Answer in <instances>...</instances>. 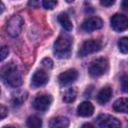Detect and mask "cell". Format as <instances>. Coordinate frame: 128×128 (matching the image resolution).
Returning a JSON list of instances; mask_svg holds the SVG:
<instances>
[{
    "label": "cell",
    "instance_id": "cell-1",
    "mask_svg": "<svg viewBox=\"0 0 128 128\" xmlns=\"http://www.w3.org/2000/svg\"><path fill=\"white\" fill-rule=\"evenodd\" d=\"M0 78L6 85L13 88L21 86L23 82L21 73L19 72L17 66L13 63H9L0 69Z\"/></svg>",
    "mask_w": 128,
    "mask_h": 128
},
{
    "label": "cell",
    "instance_id": "cell-2",
    "mask_svg": "<svg viewBox=\"0 0 128 128\" xmlns=\"http://www.w3.org/2000/svg\"><path fill=\"white\" fill-rule=\"evenodd\" d=\"M72 50V40L68 35H60L54 42V54L59 59L69 58Z\"/></svg>",
    "mask_w": 128,
    "mask_h": 128
},
{
    "label": "cell",
    "instance_id": "cell-3",
    "mask_svg": "<svg viewBox=\"0 0 128 128\" xmlns=\"http://www.w3.org/2000/svg\"><path fill=\"white\" fill-rule=\"evenodd\" d=\"M108 68H109L108 60L105 57H99L91 62L88 72H89L90 76L97 78V77L104 75L108 71Z\"/></svg>",
    "mask_w": 128,
    "mask_h": 128
},
{
    "label": "cell",
    "instance_id": "cell-4",
    "mask_svg": "<svg viewBox=\"0 0 128 128\" xmlns=\"http://www.w3.org/2000/svg\"><path fill=\"white\" fill-rule=\"evenodd\" d=\"M23 24L24 21L22 17L19 15H14L8 20L6 24V31L11 37H16L20 34L23 28Z\"/></svg>",
    "mask_w": 128,
    "mask_h": 128
},
{
    "label": "cell",
    "instance_id": "cell-5",
    "mask_svg": "<svg viewBox=\"0 0 128 128\" xmlns=\"http://www.w3.org/2000/svg\"><path fill=\"white\" fill-rule=\"evenodd\" d=\"M101 48H102V43L99 40L90 39V40L83 42V44L81 45V47L78 51V55L80 57H85L89 54L98 52Z\"/></svg>",
    "mask_w": 128,
    "mask_h": 128
},
{
    "label": "cell",
    "instance_id": "cell-6",
    "mask_svg": "<svg viewBox=\"0 0 128 128\" xmlns=\"http://www.w3.org/2000/svg\"><path fill=\"white\" fill-rule=\"evenodd\" d=\"M96 124L102 128H118L121 126V122L108 114H100L96 118Z\"/></svg>",
    "mask_w": 128,
    "mask_h": 128
},
{
    "label": "cell",
    "instance_id": "cell-7",
    "mask_svg": "<svg viewBox=\"0 0 128 128\" xmlns=\"http://www.w3.org/2000/svg\"><path fill=\"white\" fill-rule=\"evenodd\" d=\"M111 27L116 32H123L128 27V19L124 14H115L111 17Z\"/></svg>",
    "mask_w": 128,
    "mask_h": 128
},
{
    "label": "cell",
    "instance_id": "cell-8",
    "mask_svg": "<svg viewBox=\"0 0 128 128\" xmlns=\"http://www.w3.org/2000/svg\"><path fill=\"white\" fill-rule=\"evenodd\" d=\"M52 103V97L51 95L48 94H42L38 95L34 100H33V107L40 112L46 111Z\"/></svg>",
    "mask_w": 128,
    "mask_h": 128
},
{
    "label": "cell",
    "instance_id": "cell-9",
    "mask_svg": "<svg viewBox=\"0 0 128 128\" xmlns=\"http://www.w3.org/2000/svg\"><path fill=\"white\" fill-rule=\"evenodd\" d=\"M102 26H103L102 19L97 16H92V17H88L87 19H85L83 21L81 28L85 32H91V31L98 30V29L102 28Z\"/></svg>",
    "mask_w": 128,
    "mask_h": 128
},
{
    "label": "cell",
    "instance_id": "cell-10",
    "mask_svg": "<svg viewBox=\"0 0 128 128\" xmlns=\"http://www.w3.org/2000/svg\"><path fill=\"white\" fill-rule=\"evenodd\" d=\"M78 78V72L76 69H69L58 76V82L62 86H66L75 82Z\"/></svg>",
    "mask_w": 128,
    "mask_h": 128
},
{
    "label": "cell",
    "instance_id": "cell-11",
    "mask_svg": "<svg viewBox=\"0 0 128 128\" xmlns=\"http://www.w3.org/2000/svg\"><path fill=\"white\" fill-rule=\"evenodd\" d=\"M48 82V75L43 70H37L34 72L31 78V86L33 88H38L44 86Z\"/></svg>",
    "mask_w": 128,
    "mask_h": 128
},
{
    "label": "cell",
    "instance_id": "cell-12",
    "mask_svg": "<svg viewBox=\"0 0 128 128\" xmlns=\"http://www.w3.org/2000/svg\"><path fill=\"white\" fill-rule=\"evenodd\" d=\"M94 113V106L88 102L84 101L77 107V114L81 117H89Z\"/></svg>",
    "mask_w": 128,
    "mask_h": 128
},
{
    "label": "cell",
    "instance_id": "cell-13",
    "mask_svg": "<svg viewBox=\"0 0 128 128\" xmlns=\"http://www.w3.org/2000/svg\"><path fill=\"white\" fill-rule=\"evenodd\" d=\"M112 97V89L109 86L103 87L97 94V102L101 105L107 103Z\"/></svg>",
    "mask_w": 128,
    "mask_h": 128
},
{
    "label": "cell",
    "instance_id": "cell-14",
    "mask_svg": "<svg viewBox=\"0 0 128 128\" xmlns=\"http://www.w3.org/2000/svg\"><path fill=\"white\" fill-rule=\"evenodd\" d=\"M49 126L51 128H66L69 126V119L64 116H57L51 119Z\"/></svg>",
    "mask_w": 128,
    "mask_h": 128
},
{
    "label": "cell",
    "instance_id": "cell-15",
    "mask_svg": "<svg viewBox=\"0 0 128 128\" xmlns=\"http://www.w3.org/2000/svg\"><path fill=\"white\" fill-rule=\"evenodd\" d=\"M114 111L118 113H127L128 112V100L127 98H120L116 100L113 104Z\"/></svg>",
    "mask_w": 128,
    "mask_h": 128
},
{
    "label": "cell",
    "instance_id": "cell-16",
    "mask_svg": "<svg viewBox=\"0 0 128 128\" xmlns=\"http://www.w3.org/2000/svg\"><path fill=\"white\" fill-rule=\"evenodd\" d=\"M58 22L60 23V25L67 31H71L73 29V24L69 18V16L66 13H60L58 15Z\"/></svg>",
    "mask_w": 128,
    "mask_h": 128
},
{
    "label": "cell",
    "instance_id": "cell-17",
    "mask_svg": "<svg viewBox=\"0 0 128 128\" xmlns=\"http://www.w3.org/2000/svg\"><path fill=\"white\" fill-rule=\"evenodd\" d=\"M27 99V92H24V91H20L18 93H16L15 95H13L12 97V100H11V103L14 107H18V106H21L22 103Z\"/></svg>",
    "mask_w": 128,
    "mask_h": 128
},
{
    "label": "cell",
    "instance_id": "cell-18",
    "mask_svg": "<svg viewBox=\"0 0 128 128\" xmlns=\"http://www.w3.org/2000/svg\"><path fill=\"white\" fill-rule=\"evenodd\" d=\"M76 97H77L76 89L75 88H68L63 95V101L66 103H72L75 101Z\"/></svg>",
    "mask_w": 128,
    "mask_h": 128
},
{
    "label": "cell",
    "instance_id": "cell-19",
    "mask_svg": "<svg viewBox=\"0 0 128 128\" xmlns=\"http://www.w3.org/2000/svg\"><path fill=\"white\" fill-rule=\"evenodd\" d=\"M26 124L30 128H39L42 126V120L38 116H30L27 119Z\"/></svg>",
    "mask_w": 128,
    "mask_h": 128
},
{
    "label": "cell",
    "instance_id": "cell-20",
    "mask_svg": "<svg viewBox=\"0 0 128 128\" xmlns=\"http://www.w3.org/2000/svg\"><path fill=\"white\" fill-rule=\"evenodd\" d=\"M118 47H119V50L123 54H126L128 52V39H127V37H122L121 39H119Z\"/></svg>",
    "mask_w": 128,
    "mask_h": 128
},
{
    "label": "cell",
    "instance_id": "cell-21",
    "mask_svg": "<svg viewBox=\"0 0 128 128\" xmlns=\"http://www.w3.org/2000/svg\"><path fill=\"white\" fill-rule=\"evenodd\" d=\"M57 4V0H42V5L45 9H53Z\"/></svg>",
    "mask_w": 128,
    "mask_h": 128
},
{
    "label": "cell",
    "instance_id": "cell-22",
    "mask_svg": "<svg viewBox=\"0 0 128 128\" xmlns=\"http://www.w3.org/2000/svg\"><path fill=\"white\" fill-rule=\"evenodd\" d=\"M9 54V48L8 46H1L0 47V62L5 60Z\"/></svg>",
    "mask_w": 128,
    "mask_h": 128
},
{
    "label": "cell",
    "instance_id": "cell-23",
    "mask_svg": "<svg viewBox=\"0 0 128 128\" xmlns=\"http://www.w3.org/2000/svg\"><path fill=\"white\" fill-rule=\"evenodd\" d=\"M41 64L43 67L47 68V69H51L53 67V61L50 59V58H44L42 61H41Z\"/></svg>",
    "mask_w": 128,
    "mask_h": 128
},
{
    "label": "cell",
    "instance_id": "cell-24",
    "mask_svg": "<svg viewBox=\"0 0 128 128\" xmlns=\"http://www.w3.org/2000/svg\"><path fill=\"white\" fill-rule=\"evenodd\" d=\"M7 115H8V110H7V108H6L5 106H3V105L0 104V120L6 118Z\"/></svg>",
    "mask_w": 128,
    "mask_h": 128
},
{
    "label": "cell",
    "instance_id": "cell-25",
    "mask_svg": "<svg viewBox=\"0 0 128 128\" xmlns=\"http://www.w3.org/2000/svg\"><path fill=\"white\" fill-rule=\"evenodd\" d=\"M121 85H122V90L123 92H127V75H123L121 78Z\"/></svg>",
    "mask_w": 128,
    "mask_h": 128
},
{
    "label": "cell",
    "instance_id": "cell-26",
    "mask_svg": "<svg viewBox=\"0 0 128 128\" xmlns=\"http://www.w3.org/2000/svg\"><path fill=\"white\" fill-rule=\"evenodd\" d=\"M100 3H101V5L108 7V6L113 5L115 3V0H100Z\"/></svg>",
    "mask_w": 128,
    "mask_h": 128
},
{
    "label": "cell",
    "instance_id": "cell-27",
    "mask_svg": "<svg viewBox=\"0 0 128 128\" xmlns=\"http://www.w3.org/2000/svg\"><path fill=\"white\" fill-rule=\"evenodd\" d=\"M28 5L30 7H33V8H37L39 6V0H29L28 2Z\"/></svg>",
    "mask_w": 128,
    "mask_h": 128
},
{
    "label": "cell",
    "instance_id": "cell-28",
    "mask_svg": "<svg viewBox=\"0 0 128 128\" xmlns=\"http://www.w3.org/2000/svg\"><path fill=\"white\" fill-rule=\"evenodd\" d=\"M127 2H128V0H122L121 6H122L123 10H127V9H128V4H127Z\"/></svg>",
    "mask_w": 128,
    "mask_h": 128
},
{
    "label": "cell",
    "instance_id": "cell-29",
    "mask_svg": "<svg viewBox=\"0 0 128 128\" xmlns=\"http://www.w3.org/2000/svg\"><path fill=\"white\" fill-rule=\"evenodd\" d=\"M4 9H5V6H4V4H3V2L0 0V14L4 11Z\"/></svg>",
    "mask_w": 128,
    "mask_h": 128
},
{
    "label": "cell",
    "instance_id": "cell-30",
    "mask_svg": "<svg viewBox=\"0 0 128 128\" xmlns=\"http://www.w3.org/2000/svg\"><path fill=\"white\" fill-rule=\"evenodd\" d=\"M82 127H93V125L92 124H84Z\"/></svg>",
    "mask_w": 128,
    "mask_h": 128
},
{
    "label": "cell",
    "instance_id": "cell-31",
    "mask_svg": "<svg viewBox=\"0 0 128 128\" xmlns=\"http://www.w3.org/2000/svg\"><path fill=\"white\" fill-rule=\"evenodd\" d=\"M66 1H67V2H68V3H71V2H73V1H74V0H66Z\"/></svg>",
    "mask_w": 128,
    "mask_h": 128
},
{
    "label": "cell",
    "instance_id": "cell-32",
    "mask_svg": "<svg viewBox=\"0 0 128 128\" xmlns=\"http://www.w3.org/2000/svg\"><path fill=\"white\" fill-rule=\"evenodd\" d=\"M0 93H1V89H0Z\"/></svg>",
    "mask_w": 128,
    "mask_h": 128
}]
</instances>
